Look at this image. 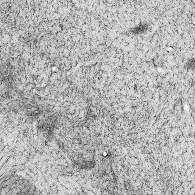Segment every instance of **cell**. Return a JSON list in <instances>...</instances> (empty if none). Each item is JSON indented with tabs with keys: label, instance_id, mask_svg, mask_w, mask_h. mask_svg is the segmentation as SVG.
<instances>
[{
	"label": "cell",
	"instance_id": "cell-1",
	"mask_svg": "<svg viewBox=\"0 0 195 195\" xmlns=\"http://www.w3.org/2000/svg\"><path fill=\"white\" fill-rule=\"evenodd\" d=\"M149 25L147 23L140 24L138 26L135 27L133 31L137 34L145 33L148 30Z\"/></svg>",
	"mask_w": 195,
	"mask_h": 195
}]
</instances>
